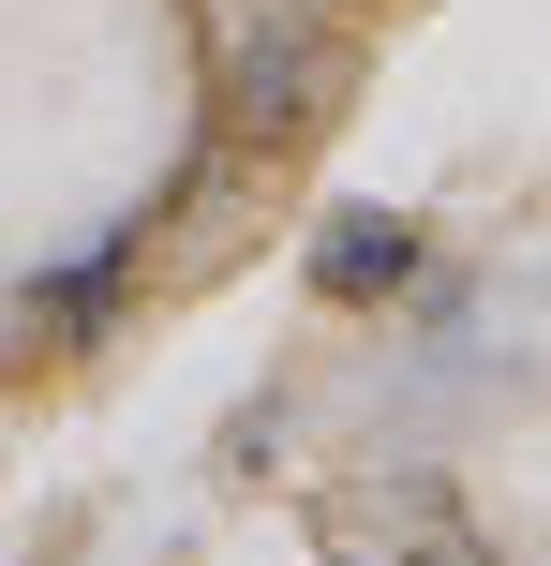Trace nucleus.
Masks as SVG:
<instances>
[{
    "label": "nucleus",
    "instance_id": "obj_1",
    "mask_svg": "<svg viewBox=\"0 0 551 566\" xmlns=\"http://www.w3.org/2000/svg\"><path fill=\"white\" fill-rule=\"evenodd\" d=\"M328 105H343V30H328V0H268V15L224 30V135L239 149H298Z\"/></svg>",
    "mask_w": 551,
    "mask_h": 566
},
{
    "label": "nucleus",
    "instance_id": "obj_2",
    "mask_svg": "<svg viewBox=\"0 0 551 566\" xmlns=\"http://www.w3.org/2000/svg\"><path fill=\"white\" fill-rule=\"evenodd\" d=\"M239 209H254V149H239V135H209L194 165H179V195H165L179 254H224V239H239Z\"/></svg>",
    "mask_w": 551,
    "mask_h": 566
},
{
    "label": "nucleus",
    "instance_id": "obj_3",
    "mask_svg": "<svg viewBox=\"0 0 551 566\" xmlns=\"http://www.w3.org/2000/svg\"><path fill=\"white\" fill-rule=\"evenodd\" d=\"M314 283H328V298H388V283H417V224H388V209H343V224L314 239Z\"/></svg>",
    "mask_w": 551,
    "mask_h": 566
},
{
    "label": "nucleus",
    "instance_id": "obj_4",
    "mask_svg": "<svg viewBox=\"0 0 551 566\" xmlns=\"http://www.w3.org/2000/svg\"><path fill=\"white\" fill-rule=\"evenodd\" d=\"M388 537H403L417 566H492V552H477V522L447 507V492H388Z\"/></svg>",
    "mask_w": 551,
    "mask_h": 566
},
{
    "label": "nucleus",
    "instance_id": "obj_5",
    "mask_svg": "<svg viewBox=\"0 0 551 566\" xmlns=\"http://www.w3.org/2000/svg\"><path fill=\"white\" fill-rule=\"evenodd\" d=\"M0 358H30V298H0Z\"/></svg>",
    "mask_w": 551,
    "mask_h": 566
},
{
    "label": "nucleus",
    "instance_id": "obj_6",
    "mask_svg": "<svg viewBox=\"0 0 551 566\" xmlns=\"http://www.w3.org/2000/svg\"><path fill=\"white\" fill-rule=\"evenodd\" d=\"M328 15H343V0H328Z\"/></svg>",
    "mask_w": 551,
    "mask_h": 566
}]
</instances>
